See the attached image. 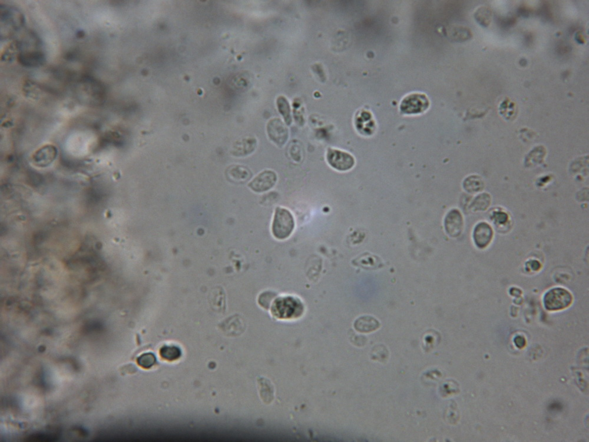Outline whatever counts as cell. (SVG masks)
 <instances>
[{
  "label": "cell",
  "mask_w": 589,
  "mask_h": 442,
  "mask_svg": "<svg viewBox=\"0 0 589 442\" xmlns=\"http://www.w3.org/2000/svg\"><path fill=\"white\" fill-rule=\"evenodd\" d=\"M295 227V219L292 213L286 208L277 207L272 224L273 236L277 240H286L293 233Z\"/></svg>",
  "instance_id": "1"
},
{
  "label": "cell",
  "mask_w": 589,
  "mask_h": 442,
  "mask_svg": "<svg viewBox=\"0 0 589 442\" xmlns=\"http://www.w3.org/2000/svg\"><path fill=\"white\" fill-rule=\"evenodd\" d=\"M573 296L563 288H552L546 293L543 302L548 311L556 312L566 309L572 304Z\"/></svg>",
  "instance_id": "2"
},
{
  "label": "cell",
  "mask_w": 589,
  "mask_h": 442,
  "mask_svg": "<svg viewBox=\"0 0 589 442\" xmlns=\"http://www.w3.org/2000/svg\"><path fill=\"white\" fill-rule=\"evenodd\" d=\"M430 102L427 96L422 94H412L406 96L401 102V112L405 115H419L429 108Z\"/></svg>",
  "instance_id": "3"
},
{
  "label": "cell",
  "mask_w": 589,
  "mask_h": 442,
  "mask_svg": "<svg viewBox=\"0 0 589 442\" xmlns=\"http://www.w3.org/2000/svg\"><path fill=\"white\" fill-rule=\"evenodd\" d=\"M326 158L331 167L340 172L351 170L355 165V158L350 153L337 149H328Z\"/></svg>",
  "instance_id": "4"
},
{
  "label": "cell",
  "mask_w": 589,
  "mask_h": 442,
  "mask_svg": "<svg viewBox=\"0 0 589 442\" xmlns=\"http://www.w3.org/2000/svg\"><path fill=\"white\" fill-rule=\"evenodd\" d=\"M277 180V174L274 171L263 170L249 183L248 187L256 193H262L272 189L276 185Z\"/></svg>",
  "instance_id": "5"
},
{
  "label": "cell",
  "mask_w": 589,
  "mask_h": 442,
  "mask_svg": "<svg viewBox=\"0 0 589 442\" xmlns=\"http://www.w3.org/2000/svg\"><path fill=\"white\" fill-rule=\"evenodd\" d=\"M444 224L446 233L449 237H459L464 229V219L461 212L457 209H451L446 215Z\"/></svg>",
  "instance_id": "6"
},
{
  "label": "cell",
  "mask_w": 589,
  "mask_h": 442,
  "mask_svg": "<svg viewBox=\"0 0 589 442\" xmlns=\"http://www.w3.org/2000/svg\"><path fill=\"white\" fill-rule=\"evenodd\" d=\"M267 131L270 141L282 147L286 143L288 137V130L281 120L274 119L269 121L267 126Z\"/></svg>",
  "instance_id": "7"
},
{
  "label": "cell",
  "mask_w": 589,
  "mask_h": 442,
  "mask_svg": "<svg viewBox=\"0 0 589 442\" xmlns=\"http://www.w3.org/2000/svg\"><path fill=\"white\" fill-rule=\"evenodd\" d=\"M493 237V231L490 225L486 223H480L475 227L473 231V240L478 248L484 249L491 243Z\"/></svg>",
  "instance_id": "8"
},
{
  "label": "cell",
  "mask_w": 589,
  "mask_h": 442,
  "mask_svg": "<svg viewBox=\"0 0 589 442\" xmlns=\"http://www.w3.org/2000/svg\"><path fill=\"white\" fill-rule=\"evenodd\" d=\"M228 180L234 183H244L251 179L252 173L248 167L242 165H233L226 170Z\"/></svg>",
  "instance_id": "9"
},
{
  "label": "cell",
  "mask_w": 589,
  "mask_h": 442,
  "mask_svg": "<svg viewBox=\"0 0 589 442\" xmlns=\"http://www.w3.org/2000/svg\"><path fill=\"white\" fill-rule=\"evenodd\" d=\"M353 327L359 333H369L379 329L380 323L372 316H364L355 320Z\"/></svg>",
  "instance_id": "10"
},
{
  "label": "cell",
  "mask_w": 589,
  "mask_h": 442,
  "mask_svg": "<svg viewBox=\"0 0 589 442\" xmlns=\"http://www.w3.org/2000/svg\"><path fill=\"white\" fill-rule=\"evenodd\" d=\"M258 388L260 399L266 405H269L275 398V389L272 382L264 377L258 379Z\"/></svg>",
  "instance_id": "11"
},
{
  "label": "cell",
  "mask_w": 589,
  "mask_h": 442,
  "mask_svg": "<svg viewBox=\"0 0 589 442\" xmlns=\"http://www.w3.org/2000/svg\"><path fill=\"white\" fill-rule=\"evenodd\" d=\"M220 329L228 336H235L242 333L243 326L240 320L234 317L224 321L220 326Z\"/></svg>",
  "instance_id": "12"
},
{
  "label": "cell",
  "mask_w": 589,
  "mask_h": 442,
  "mask_svg": "<svg viewBox=\"0 0 589 442\" xmlns=\"http://www.w3.org/2000/svg\"><path fill=\"white\" fill-rule=\"evenodd\" d=\"M21 65L25 66H38L44 62V56L39 52L23 53L18 57Z\"/></svg>",
  "instance_id": "13"
},
{
  "label": "cell",
  "mask_w": 589,
  "mask_h": 442,
  "mask_svg": "<svg viewBox=\"0 0 589 442\" xmlns=\"http://www.w3.org/2000/svg\"><path fill=\"white\" fill-rule=\"evenodd\" d=\"M256 142L254 139H249L239 142L234 147V154L237 156H245L255 151Z\"/></svg>",
  "instance_id": "14"
},
{
  "label": "cell",
  "mask_w": 589,
  "mask_h": 442,
  "mask_svg": "<svg viewBox=\"0 0 589 442\" xmlns=\"http://www.w3.org/2000/svg\"><path fill=\"white\" fill-rule=\"evenodd\" d=\"M463 187L470 193H476L483 190L484 183L479 176L473 175L466 178Z\"/></svg>",
  "instance_id": "15"
},
{
  "label": "cell",
  "mask_w": 589,
  "mask_h": 442,
  "mask_svg": "<svg viewBox=\"0 0 589 442\" xmlns=\"http://www.w3.org/2000/svg\"><path fill=\"white\" fill-rule=\"evenodd\" d=\"M277 102L278 110L283 116L285 123L287 125H290L292 123V117L290 103L284 96H280Z\"/></svg>",
  "instance_id": "16"
},
{
  "label": "cell",
  "mask_w": 589,
  "mask_h": 442,
  "mask_svg": "<svg viewBox=\"0 0 589 442\" xmlns=\"http://www.w3.org/2000/svg\"><path fill=\"white\" fill-rule=\"evenodd\" d=\"M490 195L487 194H481L475 198L472 204H471V208L474 211H485L490 206Z\"/></svg>",
  "instance_id": "17"
},
{
  "label": "cell",
  "mask_w": 589,
  "mask_h": 442,
  "mask_svg": "<svg viewBox=\"0 0 589 442\" xmlns=\"http://www.w3.org/2000/svg\"><path fill=\"white\" fill-rule=\"evenodd\" d=\"M160 356L167 361H174L180 358L181 351L175 346H165L160 351Z\"/></svg>",
  "instance_id": "18"
},
{
  "label": "cell",
  "mask_w": 589,
  "mask_h": 442,
  "mask_svg": "<svg viewBox=\"0 0 589 442\" xmlns=\"http://www.w3.org/2000/svg\"><path fill=\"white\" fill-rule=\"evenodd\" d=\"M476 16L478 22H479L483 26H487L490 22L491 14L490 11L488 9L482 8L478 10Z\"/></svg>",
  "instance_id": "19"
},
{
  "label": "cell",
  "mask_w": 589,
  "mask_h": 442,
  "mask_svg": "<svg viewBox=\"0 0 589 442\" xmlns=\"http://www.w3.org/2000/svg\"><path fill=\"white\" fill-rule=\"evenodd\" d=\"M156 362V358L154 355L151 353H146L143 355L138 360V363L139 366L142 368L145 369L151 368L152 366L155 365Z\"/></svg>",
  "instance_id": "20"
},
{
  "label": "cell",
  "mask_w": 589,
  "mask_h": 442,
  "mask_svg": "<svg viewBox=\"0 0 589 442\" xmlns=\"http://www.w3.org/2000/svg\"><path fill=\"white\" fill-rule=\"evenodd\" d=\"M493 218L496 223L503 224L508 221V216L504 212H496L494 214Z\"/></svg>",
  "instance_id": "21"
},
{
  "label": "cell",
  "mask_w": 589,
  "mask_h": 442,
  "mask_svg": "<svg viewBox=\"0 0 589 442\" xmlns=\"http://www.w3.org/2000/svg\"><path fill=\"white\" fill-rule=\"evenodd\" d=\"M515 343L516 346L519 348H522L526 345V340L522 336L516 337L515 339Z\"/></svg>",
  "instance_id": "22"
},
{
  "label": "cell",
  "mask_w": 589,
  "mask_h": 442,
  "mask_svg": "<svg viewBox=\"0 0 589 442\" xmlns=\"http://www.w3.org/2000/svg\"><path fill=\"white\" fill-rule=\"evenodd\" d=\"M77 36L78 37H83L84 36V32L83 31L78 32V33H77Z\"/></svg>",
  "instance_id": "23"
}]
</instances>
